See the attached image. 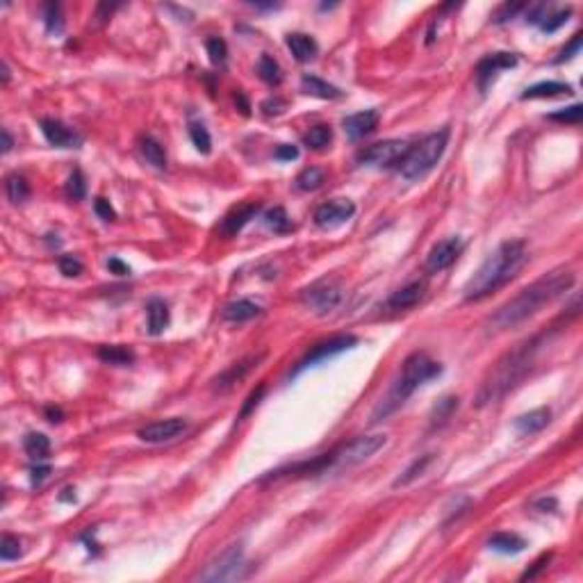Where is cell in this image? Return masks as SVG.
Instances as JSON below:
<instances>
[{"instance_id":"1","label":"cell","mask_w":583,"mask_h":583,"mask_svg":"<svg viewBox=\"0 0 583 583\" xmlns=\"http://www.w3.org/2000/svg\"><path fill=\"white\" fill-rule=\"evenodd\" d=\"M574 280L577 276L574 272H570V269H556V272L538 278L535 283L524 287L520 294L513 296L511 301H506V304L494 312L490 319V328L509 331L520 326L522 321L533 317L535 312H540L545 306L552 304V301H556L560 294H565V292L574 285Z\"/></svg>"},{"instance_id":"2","label":"cell","mask_w":583,"mask_h":583,"mask_svg":"<svg viewBox=\"0 0 583 583\" xmlns=\"http://www.w3.org/2000/svg\"><path fill=\"white\" fill-rule=\"evenodd\" d=\"M526 244L520 240H509L494 248V251L485 257V262L479 267V272L474 274L467 285H465V299L467 301H481L490 296L492 292L501 289L506 283L520 274V269L526 262Z\"/></svg>"},{"instance_id":"3","label":"cell","mask_w":583,"mask_h":583,"mask_svg":"<svg viewBox=\"0 0 583 583\" xmlns=\"http://www.w3.org/2000/svg\"><path fill=\"white\" fill-rule=\"evenodd\" d=\"M540 347V338L526 340L522 344H517L513 351H509L504 358L496 360V365L490 370V374L485 376V381L481 383L477 392V406L494 404L496 399H501L509 390L520 383L526 372L531 370L535 351Z\"/></svg>"},{"instance_id":"4","label":"cell","mask_w":583,"mask_h":583,"mask_svg":"<svg viewBox=\"0 0 583 583\" xmlns=\"http://www.w3.org/2000/svg\"><path fill=\"white\" fill-rule=\"evenodd\" d=\"M440 372H442L440 362H435L431 355L419 353V351L408 355L404 360L401 372L396 376V381L390 387V392L381 399V404L376 406V410L372 413V422H381V419H385L387 415H392L399 406L406 404V399L413 394L419 385L435 379V376H440Z\"/></svg>"},{"instance_id":"5","label":"cell","mask_w":583,"mask_h":583,"mask_svg":"<svg viewBox=\"0 0 583 583\" xmlns=\"http://www.w3.org/2000/svg\"><path fill=\"white\" fill-rule=\"evenodd\" d=\"M449 144V128H442L438 133H431L424 139H419L415 146L408 148L406 157L396 169L401 171V176L408 180H417L426 176L438 162L442 160Z\"/></svg>"},{"instance_id":"6","label":"cell","mask_w":583,"mask_h":583,"mask_svg":"<svg viewBox=\"0 0 583 583\" xmlns=\"http://www.w3.org/2000/svg\"><path fill=\"white\" fill-rule=\"evenodd\" d=\"M385 442H387V438L383 433L360 435V438L351 440L349 445H344V447L333 451V465H331V470L340 472V470H349V467L360 465V462L370 460L379 449H383Z\"/></svg>"},{"instance_id":"7","label":"cell","mask_w":583,"mask_h":583,"mask_svg":"<svg viewBox=\"0 0 583 583\" xmlns=\"http://www.w3.org/2000/svg\"><path fill=\"white\" fill-rule=\"evenodd\" d=\"M246 560L242 545H231L226 552H221L212 563L201 572V581H237L246 577Z\"/></svg>"},{"instance_id":"8","label":"cell","mask_w":583,"mask_h":583,"mask_svg":"<svg viewBox=\"0 0 583 583\" xmlns=\"http://www.w3.org/2000/svg\"><path fill=\"white\" fill-rule=\"evenodd\" d=\"M408 142L404 139H385V142L372 144L370 148H365L362 153L358 155V160L367 167H376V169H392L401 165V160L408 153Z\"/></svg>"},{"instance_id":"9","label":"cell","mask_w":583,"mask_h":583,"mask_svg":"<svg viewBox=\"0 0 583 583\" xmlns=\"http://www.w3.org/2000/svg\"><path fill=\"white\" fill-rule=\"evenodd\" d=\"M355 344H358V338H355V335H335V338H331V340H323V342L315 344V347H312V349L304 355V360H301V362L296 365L294 374L304 372V370H308V367L317 365V362L326 360V358H333V355H338V353H342V351H347V349L355 347Z\"/></svg>"},{"instance_id":"10","label":"cell","mask_w":583,"mask_h":583,"mask_svg":"<svg viewBox=\"0 0 583 583\" xmlns=\"http://www.w3.org/2000/svg\"><path fill=\"white\" fill-rule=\"evenodd\" d=\"M355 214V203L349 199H333L328 203L319 205L315 210V223L323 231L338 228V226L347 223Z\"/></svg>"},{"instance_id":"11","label":"cell","mask_w":583,"mask_h":583,"mask_svg":"<svg viewBox=\"0 0 583 583\" xmlns=\"http://www.w3.org/2000/svg\"><path fill=\"white\" fill-rule=\"evenodd\" d=\"M187 431V422L180 417H171V419H160V422H153L144 428H139V440L148 442V445H162V442H171L176 440L178 435H182Z\"/></svg>"},{"instance_id":"12","label":"cell","mask_w":583,"mask_h":583,"mask_svg":"<svg viewBox=\"0 0 583 583\" xmlns=\"http://www.w3.org/2000/svg\"><path fill=\"white\" fill-rule=\"evenodd\" d=\"M340 299H342V292L331 283H317V285L304 289V294H301V301H304L310 310H315L317 315H326V312H331L340 304Z\"/></svg>"},{"instance_id":"13","label":"cell","mask_w":583,"mask_h":583,"mask_svg":"<svg viewBox=\"0 0 583 583\" xmlns=\"http://www.w3.org/2000/svg\"><path fill=\"white\" fill-rule=\"evenodd\" d=\"M265 358V353H251V355H246V358H242L240 362H235L231 365L228 370L221 372L217 379L212 381V390L214 392H231L233 387L244 381L246 379V374L253 370V367H257V362H260Z\"/></svg>"},{"instance_id":"14","label":"cell","mask_w":583,"mask_h":583,"mask_svg":"<svg viewBox=\"0 0 583 583\" xmlns=\"http://www.w3.org/2000/svg\"><path fill=\"white\" fill-rule=\"evenodd\" d=\"M460 248H462V242L458 237H447V240L438 242L426 255V269L431 274L445 272V269H449L453 262H456Z\"/></svg>"},{"instance_id":"15","label":"cell","mask_w":583,"mask_h":583,"mask_svg":"<svg viewBox=\"0 0 583 583\" xmlns=\"http://www.w3.org/2000/svg\"><path fill=\"white\" fill-rule=\"evenodd\" d=\"M515 64H517V55H513V52H492V55L483 57L477 64L479 89L485 91V89H488V84L496 78V73L504 71V69H513Z\"/></svg>"},{"instance_id":"16","label":"cell","mask_w":583,"mask_h":583,"mask_svg":"<svg viewBox=\"0 0 583 583\" xmlns=\"http://www.w3.org/2000/svg\"><path fill=\"white\" fill-rule=\"evenodd\" d=\"M39 126L44 137L48 139V144L57 148H78L82 144V137L67 123L57 121V118H41Z\"/></svg>"},{"instance_id":"17","label":"cell","mask_w":583,"mask_h":583,"mask_svg":"<svg viewBox=\"0 0 583 583\" xmlns=\"http://www.w3.org/2000/svg\"><path fill=\"white\" fill-rule=\"evenodd\" d=\"M260 208H262L260 203H244V205H240V208L231 210V212L221 219V223L217 226L219 235H223V237H235L248 221L257 217V212H260Z\"/></svg>"},{"instance_id":"18","label":"cell","mask_w":583,"mask_h":583,"mask_svg":"<svg viewBox=\"0 0 583 583\" xmlns=\"http://www.w3.org/2000/svg\"><path fill=\"white\" fill-rule=\"evenodd\" d=\"M342 126H344V133H347V137L353 139V142H358V139L372 135L376 131V126H379V112L376 110L355 112V114L344 118Z\"/></svg>"},{"instance_id":"19","label":"cell","mask_w":583,"mask_h":583,"mask_svg":"<svg viewBox=\"0 0 583 583\" xmlns=\"http://www.w3.org/2000/svg\"><path fill=\"white\" fill-rule=\"evenodd\" d=\"M426 294V283L424 280H415V283H410L401 289H396L394 294L387 299V308L390 310H408V308H415L419 301L424 299Z\"/></svg>"},{"instance_id":"20","label":"cell","mask_w":583,"mask_h":583,"mask_svg":"<svg viewBox=\"0 0 583 583\" xmlns=\"http://www.w3.org/2000/svg\"><path fill=\"white\" fill-rule=\"evenodd\" d=\"M301 89H304L308 96H315V99H323V101H338L344 96V91L338 89L335 84H331V82L317 78V75H310V73H306L304 78H301Z\"/></svg>"},{"instance_id":"21","label":"cell","mask_w":583,"mask_h":583,"mask_svg":"<svg viewBox=\"0 0 583 583\" xmlns=\"http://www.w3.org/2000/svg\"><path fill=\"white\" fill-rule=\"evenodd\" d=\"M549 419H552V410L549 408H535L531 413H524L515 419V428L517 433L522 435H533V433H540L547 424Z\"/></svg>"},{"instance_id":"22","label":"cell","mask_w":583,"mask_h":583,"mask_svg":"<svg viewBox=\"0 0 583 583\" xmlns=\"http://www.w3.org/2000/svg\"><path fill=\"white\" fill-rule=\"evenodd\" d=\"M260 315H262V308L257 304H253V301H248V299L233 301V304H228L221 310V319L233 321V323H242V321L255 319Z\"/></svg>"},{"instance_id":"23","label":"cell","mask_w":583,"mask_h":583,"mask_svg":"<svg viewBox=\"0 0 583 583\" xmlns=\"http://www.w3.org/2000/svg\"><path fill=\"white\" fill-rule=\"evenodd\" d=\"M287 48L292 50V55H294L299 62L315 60L319 52L317 41L310 35H304V32H292V35H287Z\"/></svg>"},{"instance_id":"24","label":"cell","mask_w":583,"mask_h":583,"mask_svg":"<svg viewBox=\"0 0 583 583\" xmlns=\"http://www.w3.org/2000/svg\"><path fill=\"white\" fill-rule=\"evenodd\" d=\"M146 315H148V333L150 335H160L165 333V328L169 326V306L162 299H150L146 306Z\"/></svg>"},{"instance_id":"25","label":"cell","mask_w":583,"mask_h":583,"mask_svg":"<svg viewBox=\"0 0 583 583\" xmlns=\"http://www.w3.org/2000/svg\"><path fill=\"white\" fill-rule=\"evenodd\" d=\"M567 94H572V84L549 80V82H538V84H533V87H528L522 94V99L524 101H531V99H556V96H567Z\"/></svg>"},{"instance_id":"26","label":"cell","mask_w":583,"mask_h":583,"mask_svg":"<svg viewBox=\"0 0 583 583\" xmlns=\"http://www.w3.org/2000/svg\"><path fill=\"white\" fill-rule=\"evenodd\" d=\"M488 545H490V549H494V552H499V554H520V552H524L526 540L520 538L517 533L499 531L488 540Z\"/></svg>"},{"instance_id":"27","label":"cell","mask_w":583,"mask_h":583,"mask_svg":"<svg viewBox=\"0 0 583 583\" xmlns=\"http://www.w3.org/2000/svg\"><path fill=\"white\" fill-rule=\"evenodd\" d=\"M139 150H142V155H144V160L148 162V165H153L155 169L167 167V150L155 137H142L139 139Z\"/></svg>"},{"instance_id":"28","label":"cell","mask_w":583,"mask_h":583,"mask_svg":"<svg viewBox=\"0 0 583 583\" xmlns=\"http://www.w3.org/2000/svg\"><path fill=\"white\" fill-rule=\"evenodd\" d=\"M99 358L107 365L126 367V365H131L135 360V353L128 347H121V344H105V347L99 349Z\"/></svg>"},{"instance_id":"29","label":"cell","mask_w":583,"mask_h":583,"mask_svg":"<svg viewBox=\"0 0 583 583\" xmlns=\"http://www.w3.org/2000/svg\"><path fill=\"white\" fill-rule=\"evenodd\" d=\"M23 449L32 460L41 462L46 460L50 453V440L44 433H28L23 440Z\"/></svg>"},{"instance_id":"30","label":"cell","mask_w":583,"mask_h":583,"mask_svg":"<svg viewBox=\"0 0 583 583\" xmlns=\"http://www.w3.org/2000/svg\"><path fill=\"white\" fill-rule=\"evenodd\" d=\"M323 171L321 169H317V167H308V169H304L301 171V174L294 178V187L299 189V191H315V189H319L321 185H323Z\"/></svg>"},{"instance_id":"31","label":"cell","mask_w":583,"mask_h":583,"mask_svg":"<svg viewBox=\"0 0 583 583\" xmlns=\"http://www.w3.org/2000/svg\"><path fill=\"white\" fill-rule=\"evenodd\" d=\"M5 189H7V199L12 201V203H23L28 196H30V185H28V180L23 176H18V174H9L5 178Z\"/></svg>"},{"instance_id":"32","label":"cell","mask_w":583,"mask_h":583,"mask_svg":"<svg viewBox=\"0 0 583 583\" xmlns=\"http://www.w3.org/2000/svg\"><path fill=\"white\" fill-rule=\"evenodd\" d=\"M265 226L274 233H289L292 228H294V226H292V219L287 217L285 208H280V205H276V208L265 212Z\"/></svg>"},{"instance_id":"33","label":"cell","mask_w":583,"mask_h":583,"mask_svg":"<svg viewBox=\"0 0 583 583\" xmlns=\"http://www.w3.org/2000/svg\"><path fill=\"white\" fill-rule=\"evenodd\" d=\"M304 142H306V146L312 148V150L326 148V146L333 142V131H331V126L321 123V126L310 128V131L306 133V137H304Z\"/></svg>"},{"instance_id":"34","label":"cell","mask_w":583,"mask_h":583,"mask_svg":"<svg viewBox=\"0 0 583 583\" xmlns=\"http://www.w3.org/2000/svg\"><path fill=\"white\" fill-rule=\"evenodd\" d=\"M257 73L267 84H280L283 82V69L280 64L272 57V55H262L260 62H257Z\"/></svg>"},{"instance_id":"35","label":"cell","mask_w":583,"mask_h":583,"mask_svg":"<svg viewBox=\"0 0 583 583\" xmlns=\"http://www.w3.org/2000/svg\"><path fill=\"white\" fill-rule=\"evenodd\" d=\"M456 410H458V399H456V396L442 399V401L435 406L433 415H431V428L447 424V422H449V417H451L453 413H456Z\"/></svg>"},{"instance_id":"36","label":"cell","mask_w":583,"mask_h":583,"mask_svg":"<svg viewBox=\"0 0 583 583\" xmlns=\"http://www.w3.org/2000/svg\"><path fill=\"white\" fill-rule=\"evenodd\" d=\"M189 137H191V144L196 146L199 153L208 155L210 150H212V137H210L208 128H205L203 123L191 121V123H189Z\"/></svg>"},{"instance_id":"37","label":"cell","mask_w":583,"mask_h":583,"mask_svg":"<svg viewBox=\"0 0 583 583\" xmlns=\"http://www.w3.org/2000/svg\"><path fill=\"white\" fill-rule=\"evenodd\" d=\"M433 460V456H431V453H426V456H422V458H417L413 465H410L401 477H399L396 481H394V488H404V485H408V483H413L417 477H422V472L426 470V465L428 462Z\"/></svg>"},{"instance_id":"38","label":"cell","mask_w":583,"mask_h":583,"mask_svg":"<svg viewBox=\"0 0 583 583\" xmlns=\"http://www.w3.org/2000/svg\"><path fill=\"white\" fill-rule=\"evenodd\" d=\"M205 48H208V55H210V62L221 67L228 60V46H226V41L221 37H210L205 41Z\"/></svg>"},{"instance_id":"39","label":"cell","mask_w":583,"mask_h":583,"mask_svg":"<svg viewBox=\"0 0 583 583\" xmlns=\"http://www.w3.org/2000/svg\"><path fill=\"white\" fill-rule=\"evenodd\" d=\"M67 194H69V199H73V201H82L84 194H87V180H84V174L80 169H75L73 174L69 176Z\"/></svg>"},{"instance_id":"40","label":"cell","mask_w":583,"mask_h":583,"mask_svg":"<svg viewBox=\"0 0 583 583\" xmlns=\"http://www.w3.org/2000/svg\"><path fill=\"white\" fill-rule=\"evenodd\" d=\"M44 23H46L48 32H62L64 21H62V7L57 3L44 5Z\"/></svg>"},{"instance_id":"41","label":"cell","mask_w":583,"mask_h":583,"mask_svg":"<svg viewBox=\"0 0 583 583\" xmlns=\"http://www.w3.org/2000/svg\"><path fill=\"white\" fill-rule=\"evenodd\" d=\"M23 554V549H21V540L5 533L3 540H0V558L3 560H16Z\"/></svg>"},{"instance_id":"42","label":"cell","mask_w":583,"mask_h":583,"mask_svg":"<svg viewBox=\"0 0 583 583\" xmlns=\"http://www.w3.org/2000/svg\"><path fill=\"white\" fill-rule=\"evenodd\" d=\"M583 118V107L581 105H572L565 107V110H558L554 114H549V121H558V123H581Z\"/></svg>"},{"instance_id":"43","label":"cell","mask_w":583,"mask_h":583,"mask_svg":"<svg viewBox=\"0 0 583 583\" xmlns=\"http://www.w3.org/2000/svg\"><path fill=\"white\" fill-rule=\"evenodd\" d=\"M570 14H572L570 7L567 9H560V12H556V14H547L543 23H540V30H543V32H556L558 28H563L567 23Z\"/></svg>"},{"instance_id":"44","label":"cell","mask_w":583,"mask_h":583,"mask_svg":"<svg viewBox=\"0 0 583 583\" xmlns=\"http://www.w3.org/2000/svg\"><path fill=\"white\" fill-rule=\"evenodd\" d=\"M265 390H267V385H265V383H260V385H257L255 390L251 392V394H248V399H246L244 406H242V410H240V417H237V422H242L244 417H248V415L253 413V408H255L257 404H260V399L265 396Z\"/></svg>"},{"instance_id":"45","label":"cell","mask_w":583,"mask_h":583,"mask_svg":"<svg viewBox=\"0 0 583 583\" xmlns=\"http://www.w3.org/2000/svg\"><path fill=\"white\" fill-rule=\"evenodd\" d=\"M82 269H84L82 262H80L75 255H62V257H60V272H62L64 276H69V278L80 276V274H82Z\"/></svg>"},{"instance_id":"46","label":"cell","mask_w":583,"mask_h":583,"mask_svg":"<svg viewBox=\"0 0 583 583\" xmlns=\"http://www.w3.org/2000/svg\"><path fill=\"white\" fill-rule=\"evenodd\" d=\"M524 9V5H520V3H506V5H501L499 9H496V12L492 14V21L494 23H504V21H509V18H513L517 12H522Z\"/></svg>"},{"instance_id":"47","label":"cell","mask_w":583,"mask_h":583,"mask_svg":"<svg viewBox=\"0 0 583 583\" xmlns=\"http://www.w3.org/2000/svg\"><path fill=\"white\" fill-rule=\"evenodd\" d=\"M94 210H96V214H99L103 221H114L116 219V212H114V208H112L107 199H101V196L96 199L94 201Z\"/></svg>"},{"instance_id":"48","label":"cell","mask_w":583,"mask_h":583,"mask_svg":"<svg viewBox=\"0 0 583 583\" xmlns=\"http://www.w3.org/2000/svg\"><path fill=\"white\" fill-rule=\"evenodd\" d=\"M579 50H581V35H574L572 37L570 44L560 50V55L556 57V62H565V60H572L574 55H579Z\"/></svg>"},{"instance_id":"49","label":"cell","mask_w":583,"mask_h":583,"mask_svg":"<svg viewBox=\"0 0 583 583\" xmlns=\"http://www.w3.org/2000/svg\"><path fill=\"white\" fill-rule=\"evenodd\" d=\"M274 157L276 160H283V162H292L299 157V148L292 146V144H280L276 150H274Z\"/></svg>"},{"instance_id":"50","label":"cell","mask_w":583,"mask_h":583,"mask_svg":"<svg viewBox=\"0 0 583 583\" xmlns=\"http://www.w3.org/2000/svg\"><path fill=\"white\" fill-rule=\"evenodd\" d=\"M285 101H280V99H267L262 105H260V110L267 114V116H272V114H283L285 112Z\"/></svg>"},{"instance_id":"51","label":"cell","mask_w":583,"mask_h":583,"mask_svg":"<svg viewBox=\"0 0 583 583\" xmlns=\"http://www.w3.org/2000/svg\"><path fill=\"white\" fill-rule=\"evenodd\" d=\"M549 558H552V554H543V556H540V558L535 560V563H533V567H531V570H526L524 574H522V581H526V579H535V577H538V572H543V570L547 567Z\"/></svg>"},{"instance_id":"52","label":"cell","mask_w":583,"mask_h":583,"mask_svg":"<svg viewBox=\"0 0 583 583\" xmlns=\"http://www.w3.org/2000/svg\"><path fill=\"white\" fill-rule=\"evenodd\" d=\"M107 269H110V274H114V276H128L131 274V267L118 260V257H110V260H107Z\"/></svg>"},{"instance_id":"53","label":"cell","mask_w":583,"mask_h":583,"mask_svg":"<svg viewBox=\"0 0 583 583\" xmlns=\"http://www.w3.org/2000/svg\"><path fill=\"white\" fill-rule=\"evenodd\" d=\"M50 474V467L48 465H37V467H32V485H39L41 481H44L46 477Z\"/></svg>"},{"instance_id":"54","label":"cell","mask_w":583,"mask_h":583,"mask_svg":"<svg viewBox=\"0 0 583 583\" xmlns=\"http://www.w3.org/2000/svg\"><path fill=\"white\" fill-rule=\"evenodd\" d=\"M535 506L538 509H543V513H554L556 511V499L554 496H549V499H540Z\"/></svg>"},{"instance_id":"55","label":"cell","mask_w":583,"mask_h":583,"mask_svg":"<svg viewBox=\"0 0 583 583\" xmlns=\"http://www.w3.org/2000/svg\"><path fill=\"white\" fill-rule=\"evenodd\" d=\"M46 417H48V422H52V424H60L62 422V410L60 408H52V406H48L46 408Z\"/></svg>"},{"instance_id":"56","label":"cell","mask_w":583,"mask_h":583,"mask_svg":"<svg viewBox=\"0 0 583 583\" xmlns=\"http://www.w3.org/2000/svg\"><path fill=\"white\" fill-rule=\"evenodd\" d=\"M12 146H14V139H12V135H9L7 128H3V153H9Z\"/></svg>"},{"instance_id":"57","label":"cell","mask_w":583,"mask_h":583,"mask_svg":"<svg viewBox=\"0 0 583 583\" xmlns=\"http://www.w3.org/2000/svg\"><path fill=\"white\" fill-rule=\"evenodd\" d=\"M7 82H9V67L3 64V84H7Z\"/></svg>"}]
</instances>
